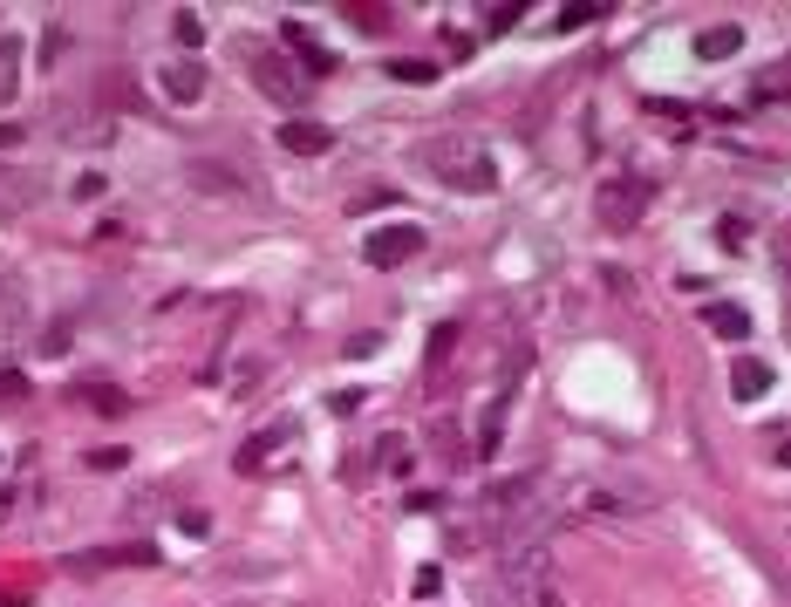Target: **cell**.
<instances>
[{
    "label": "cell",
    "mask_w": 791,
    "mask_h": 607,
    "mask_svg": "<svg viewBox=\"0 0 791 607\" xmlns=\"http://www.w3.org/2000/svg\"><path fill=\"white\" fill-rule=\"evenodd\" d=\"M423 164H437L430 178H437V185H457V191H491L498 185L491 157L478 151V144H464V137H451V144H423Z\"/></svg>",
    "instance_id": "1"
},
{
    "label": "cell",
    "mask_w": 791,
    "mask_h": 607,
    "mask_svg": "<svg viewBox=\"0 0 791 607\" xmlns=\"http://www.w3.org/2000/svg\"><path fill=\"white\" fill-rule=\"evenodd\" d=\"M648 198H655V185H648L641 171H614V178L601 185V198H594V212H601L607 232H628V226H641Z\"/></svg>",
    "instance_id": "2"
},
{
    "label": "cell",
    "mask_w": 791,
    "mask_h": 607,
    "mask_svg": "<svg viewBox=\"0 0 791 607\" xmlns=\"http://www.w3.org/2000/svg\"><path fill=\"white\" fill-rule=\"evenodd\" d=\"M246 55H253V82H260L273 103H294L301 96V76L280 62V48H266V41H246Z\"/></svg>",
    "instance_id": "3"
},
{
    "label": "cell",
    "mask_w": 791,
    "mask_h": 607,
    "mask_svg": "<svg viewBox=\"0 0 791 607\" xmlns=\"http://www.w3.org/2000/svg\"><path fill=\"white\" fill-rule=\"evenodd\" d=\"M416 253H423V232L416 226H376L362 239V260L369 266H403V260H416Z\"/></svg>",
    "instance_id": "4"
},
{
    "label": "cell",
    "mask_w": 791,
    "mask_h": 607,
    "mask_svg": "<svg viewBox=\"0 0 791 607\" xmlns=\"http://www.w3.org/2000/svg\"><path fill=\"white\" fill-rule=\"evenodd\" d=\"M280 151H294V157H328V151H335V130H328L321 116H287V123H280Z\"/></svg>",
    "instance_id": "5"
},
{
    "label": "cell",
    "mask_w": 791,
    "mask_h": 607,
    "mask_svg": "<svg viewBox=\"0 0 791 607\" xmlns=\"http://www.w3.org/2000/svg\"><path fill=\"white\" fill-rule=\"evenodd\" d=\"M35 198H41V178H35V171H14V164H0V219L28 212Z\"/></svg>",
    "instance_id": "6"
},
{
    "label": "cell",
    "mask_w": 791,
    "mask_h": 607,
    "mask_svg": "<svg viewBox=\"0 0 791 607\" xmlns=\"http://www.w3.org/2000/svg\"><path fill=\"white\" fill-rule=\"evenodd\" d=\"M157 553L144 546V539H130V546H103V553H82V560H69L76 573H103V567H151Z\"/></svg>",
    "instance_id": "7"
},
{
    "label": "cell",
    "mask_w": 791,
    "mask_h": 607,
    "mask_svg": "<svg viewBox=\"0 0 791 607\" xmlns=\"http://www.w3.org/2000/svg\"><path fill=\"white\" fill-rule=\"evenodd\" d=\"M164 96H171V103H178V110H191V103H198V96H205V69H198V62H164Z\"/></svg>",
    "instance_id": "8"
},
{
    "label": "cell",
    "mask_w": 791,
    "mask_h": 607,
    "mask_svg": "<svg viewBox=\"0 0 791 607\" xmlns=\"http://www.w3.org/2000/svg\"><path fill=\"white\" fill-rule=\"evenodd\" d=\"M771 389V362H757V355H737V369H730V396L737 403H757Z\"/></svg>",
    "instance_id": "9"
},
{
    "label": "cell",
    "mask_w": 791,
    "mask_h": 607,
    "mask_svg": "<svg viewBox=\"0 0 791 607\" xmlns=\"http://www.w3.org/2000/svg\"><path fill=\"white\" fill-rule=\"evenodd\" d=\"M280 48H301V55H307V76H328V69H335V55H328L321 41L307 35L301 21H287V28H280Z\"/></svg>",
    "instance_id": "10"
},
{
    "label": "cell",
    "mask_w": 791,
    "mask_h": 607,
    "mask_svg": "<svg viewBox=\"0 0 791 607\" xmlns=\"http://www.w3.org/2000/svg\"><path fill=\"white\" fill-rule=\"evenodd\" d=\"M737 48H744V28H737V21H723V28H703V35H696V55H703V62H723V55H737Z\"/></svg>",
    "instance_id": "11"
},
{
    "label": "cell",
    "mask_w": 791,
    "mask_h": 607,
    "mask_svg": "<svg viewBox=\"0 0 791 607\" xmlns=\"http://www.w3.org/2000/svg\"><path fill=\"white\" fill-rule=\"evenodd\" d=\"M280 444H294V423H273V430H260L246 451H239V471H260L266 464V451H280Z\"/></svg>",
    "instance_id": "12"
},
{
    "label": "cell",
    "mask_w": 791,
    "mask_h": 607,
    "mask_svg": "<svg viewBox=\"0 0 791 607\" xmlns=\"http://www.w3.org/2000/svg\"><path fill=\"white\" fill-rule=\"evenodd\" d=\"M505 403H512V396H491L485 423H478V444H471L478 457H491V451H498V437H505Z\"/></svg>",
    "instance_id": "13"
},
{
    "label": "cell",
    "mask_w": 791,
    "mask_h": 607,
    "mask_svg": "<svg viewBox=\"0 0 791 607\" xmlns=\"http://www.w3.org/2000/svg\"><path fill=\"white\" fill-rule=\"evenodd\" d=\"M14 89H21V41L0 35V103H14Z\"/></svg>",
    "instance_id": "14"
},
{
    "label": "cell",
    "mask_w": 791,
    "mask_h": 607,
    "mask_svg": "<svg viewBox=\"0 0 791 607\" xmlns=\"http://www.w3.org/2000/svg\"><path fill=\"white\" fill-rule=\"evenodd\" d=\"M191 185H198V191H239V171L212 164V157H198V164H191Z\"/></svg>",
    "instance_id": "15"
},
{
    "label": "cell",
    "mask_w": 791,
    "mask_h": 607,
    "mask_svg": "<svg viewBox=\"0 0 791 607\" xmlns=\"http://www.w3.org/2000/svg\"><path fill=\"white\" fill-rule=\"evenodd\" d=\"M710 328L723 342H744V335H751V314H744V307H710Z\"/></svg>",
    "instance_id": "16"
},
{
    "label": "cell",
    "mask_w": 791,
    "mask_h": 607,
    "mask_svg": "<svg viewBox=\"0 0 791 607\" xmlns=\"http://www.w3.org/2000/svg\"><path fill=\"white\" fill-rule=\"evenodd\" d=\"M21 321H28V294H21L14 280H0V335H7V328H21Z\"/></svg>",
    "instance_id": "17"
},
{
    "label": "cell",
    "mask_w": 791,
    "mask_h": 607,
    "mask_svg": "<svg viewBox=\"0 0 791 607\" xmlns=\"http://www.w3.org/2000/svg\"><path fill=\"white\" fill-rule=\"evenodd\" d=\"M389 76H396V82H437V62H416V55H403V62H389Z\"/></svg>",
    "instance_id": "18"
},
{
    "label": "cell",
    "mask_w": 791,
    "mask_h": 607,
    "mask_svg": "<svg viewBox=\"0 0 791 607\" xmlns=\"http://www.w3.org/2000/svg\"><path fill=\"white\" fill-rule=\"evenodd\" d=\"M771 96H791V55H785V69L757 76V103H771Z\"/></svg>",
    "instance_id": "19"
},
{
    "label": "cell",
    "mask_w": 791,
    "mask_h": 607,
    "mask_svg": "<svg viewBox=\"0 0 791 607\" xmlns=\"http://www.w3.org/2000/svg\"><path fill=\"white\" fill-rule=\"evenodd\" d=\"M89 410H96V417H123V396H116V389H89Z\"/></svg>",
    "instance_id": "20"
},
{
    "label": "cell",
    "mask_w": 791,
    "mask_h": 607,
    "mask_svg": "<svg viewBox=\"0 0 791 607\" xmlns=\"http://www.w3.org/2000/svg\"><path fill=\"white\" fill-rule=\"evenodd\" d=\"M178 41L198 48V41H205V21H198V14H178Z\"/></svg>",
    "instance_id": "21"
},
{
    "label": "cell",
    "mask_w": 791,
    "mask_h": 607,
    "mask_svg": "<svg viewBox=\"0 0 791 607\" xmlns=\"http://www.w3.org/2000/svg\"><path fill=\"white\" fill-rule=\"evenodd\" d=\"M512 21H519V0H505V7H491V14H485L491 35H498V28H512Z\"/></svg>",
    "instance_id": "22"
},
{
    "label": "cell",
    "mask_w": 791,
    "mask_h": 607,
    "mask_svg": "<svg viewBox=\"0 0 791 607\" xmlns=\"http://www.w3.org/2000/svg\"><path fill=\"white\" fill-rule=\"evenodd\" d=\"M0 396H28V376L21 369H0Z\"/></svg>",
    "instance_id": "23"
},
{
    "label": "cell",
    "mask_w": 791,
    "mask_h": 607,
    "mask_svg": "<svg viewBox=\"0 0 791 607\" xmlns=\"http://www.w3.org/2000/svg\"><path fill=\"white\" fill-rule=\"evenodd\" d=\"M21 144V123H0V151H14Z\"/></svg>",
    "instance_id": "24"
}]
</instances>
